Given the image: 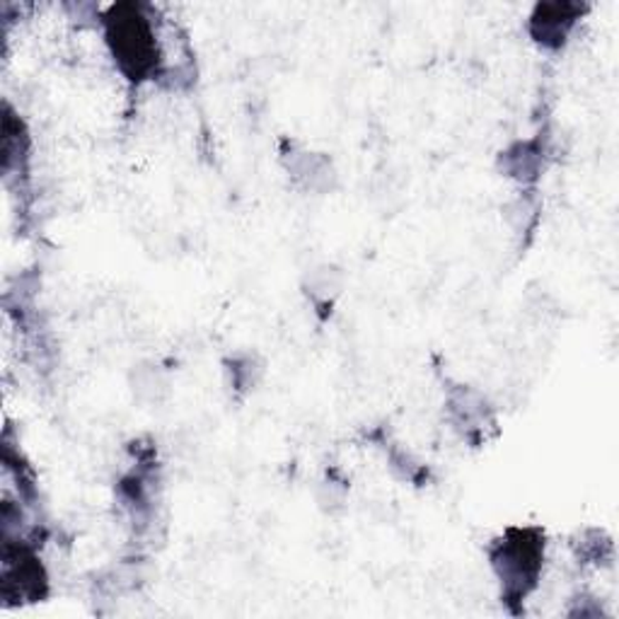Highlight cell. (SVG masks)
Returning <instances> with one entry per match:
<instances>
[{
	"instance_id": "1",
	"label": "cell",
	"mask_w": 619,
	"mask_h": 619,
	"mask_svg": "<svg viewBox=\"0 0 619 619\" xmlns=\"http://www.w3.org/2000/svg\"><path fill=\"white\" fill-rule=\"evenodd\" d=\"M102 35L111 63L131 88H144L167 76L163 37L146 6H111L102 16Z\"/></svg>"
},
{
	"instance_id": "2",
	"label": "cell",
	"mask_w": 619,
	"mask_h": 619,
	"mask_svg": "<svg viewBox=\"0 0 619 619\" xmlns=\"http://www.w3.org/2000/svg\"><path fill=\"white\" fill-rule=\"evenodd\" d=\"M547 534L534 525L505 528L497 540H491L487 557L489 569L499 583V596L505 608H518L538 593L547 567Z\"/></svg>"
},
{
	"instance_id": "7",
	"label": "cell",
	"mask_w": 619,
	"mask_h": 619,
	"mask_svg": "<svg viewBox=\"0 0 619 619\" xmlns=\"http://www.w3.org/2000/svg\"><path fill=\"white\" fill-rule=\"evenodd\" d=\"M288 175L293 179H298L301 185L310 191H327L330 187V179L336 177L332 160L330 158H322V155H315L310 150H301V153H293V158L288 163Z\"/></svg>"
},
{
	"instance_id": "4",
	"label": "cell",
	"mask_w": 619,
	"mask_h": 619,
	"mask_svg": "<svg viewBox=\"0 0 619 619\" xmlns=\"http://www.w3.org/2000/svg\"><path fill=\"white\" fill-rule=\"evenodd\" d=\"M583 8L571 3H547L538 6L528 20V32L534 45L547 51L564 49Z\"/></svg>"
},
{
	"instance_id": "3",
	"label": "cell",
	"mask_w": 619,
	"mask_h": 619,
	"mask_svg": "<svg viewBox=\"0 0 619 619\" xmlns=\"http://www.w3.org/2000/svg\"><path fill=\"white\" fill-rule=\"evenodd\" d=\"M3 540L0 596L8 605L45 602L51 593V579L35 542L27 534H8Z\"/></svg>"
},
{
	"instance_id": "6",
	"label": "cell",
	"mask_w": 619,
	"mask_h": 619,
	"mask_svg": "<svg viewBox=\"0 0 619 619\" xmlns=\"http://www.w3.org/2000/svg\"><path fill=\"white\" fill-rule=\"evenodd\" d=\"M30 131H27L24 121L20 115L12 111L10 105H6V117H3V170L10 175L12 170L24 173L27 160H30Z\"/></svg>"
},
{
	"instance_id": "9",
	"label": "cell",
	"mask_w": 619,
	"mask_h": 619,
	"mask_svg": "<svg viewBox=\"0 0 619 619\" xmlns=\"http://www.w3.org/2000/svg\"><path fill=\"white\" fill-rule=\"evenodd\" d=\"M342 293V274L340 272H332L330 266H322L310 278V286H307V295L313 298V303H332L336 295Z\"/></svg>"
},
{
	"instance_id": "5",
	"label": "cell",
	"mask_w": 619,
	"mask_h": 619,
	"mask_svg": "<svg viewBox=\"0 0 619 619\" xmlns=\"http://www.w3.org/2000/svg\"><path fill=\"white\" fill-rule=\"evenodd\" d=\"M501 170L518 185H532L544 170V146L540 140H518L501 153Z\"/></svg>"
},
{
	"instance_id": "8",
	"label": "cell",
	"mask_w": 619,
	"mask_h": 619,
	"mask_svg": "<svg viewBox=\"0 0 619 619\" xmlns=\"http://www.w3.org/2000/svg\"><path fill=\"white\" fill-rule=\"evenodd\" d=\"M450 412H453V421L455 426L462 429V433H482V429H487V414H489V404L482 395H476L472 390H460V395L448 402Z\"/></svg>"
}]
</instances>
